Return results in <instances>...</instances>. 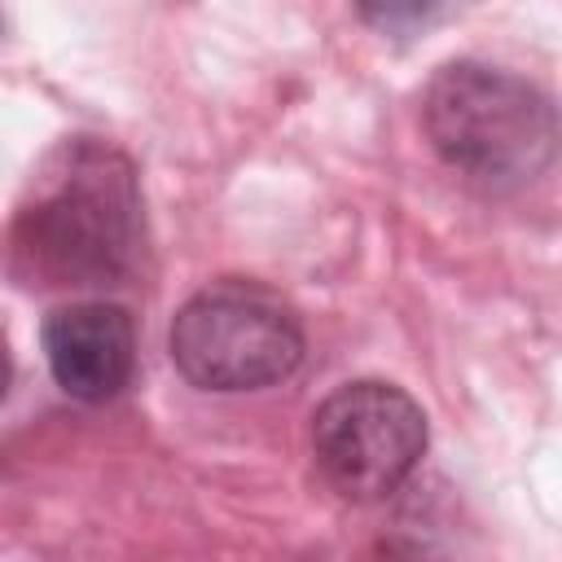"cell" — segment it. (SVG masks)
Returning a JSON list of instances; mask_svg holds the SVG:
<instances>
[{
    "instance_id": "obj_1",
    "label": "cell",
    "mask_w": 562,
    "mask_h": 562,
    "mask_svg": "<svg viewBox=\"0 0 562 562\" xmlns=\"http://www.w3.org/2000/svg\"><path fill=\"white\" fill-rule=\"evenodd\" d=\"M140 246V180L119 145L70 136L31 171L13 215V268L31 285H119L132 277Z\"/></svg>"
},
{
    "instance_id": "obj_2",
    "label": "cell",
    "mask_w": 562,
    "mask_h": 562,
    "mask_svg": "<svg viewBox=\"0 0 562 562\" xmlns=\"http://www.w3.org/2000/svg\"><path fill=\"white\" fill-rule=\"evenodd\" d=\"M430 149L487 193L527 189L558 158L562 127L549 97L487 61H448L422 92Z\"/></svg>"
},
{
    "instance_id": "obj_3",
    "label": "cell",
    "mask_w": 562,
    "mask_h": 562,
    "mask_svg": "<svg viewBox=\"0 0 562 562\" xmlns=\"http://www.w3.org/2000/svg\"><path fill=\"white\" fill-rule=\"evenodd\" d=\"M167 351L189 386L241 395L277 386L303 364V325L277 290L228 277L176 312Z\"/></svg>"
},
{
    "instance_id": "obj_4",
    "label": "cell",
    "mask_w": 562,
    "mask_h": 562,
    "mask_svg": "<svg viewBox=\"0 0 562 562\" xmlns=\"http://www.w3.org/2000/svg\"><path fill=\"white\" fill-rule=\"evenodd\" d=\"M426 413L395 382H347L329 391L312 413V457L325 483L356 501L373 505L395 496L426 452Z\"/></svg>"
},
{
    "instance_id": "obj_5",
    "label": "cell",
    "mask_w": 562,
    "mask_h": 562,
    "mask_svg": "<svg viewBox=\"0 0 562 562\" xmlns=\"http://www.w3.org/2000/svg\"><path fill=\"white\" fill-rule=\"evenodd\" d=\"M40 347L53 382L79 404L114 400L136 373V325L127 307L105 299L53 307L44 316Z\"/></svg>"
},
{
    "instance_id": "obj_6",
    "label": "cell",
    "mask_w": 562,
    "mask_h": 562,
    "mask_svg": "<svg viewBox=\"0 0 562 562\" xmlns=\"http://www.w3.org/2000/svg\"><path fill=\"white\" fill-rule=\"evenodd\" d=\"M439 4L443 0H356L360 18L382 35H413L417 26H430Z\"/></svg>"
}]
</instances>
